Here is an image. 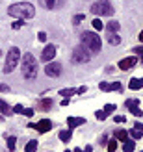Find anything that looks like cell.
I'll use <instances>...</instances> for the list:
<instances>
[{"mask_svg":"<svg viewBox=\"0 0 143 152\" xmlns=\"http://www.w3.org/2000/svg\"><path fill=\"white\" fill-rule=\"evenodd\" d=\"M65 0H39V4L45 7V10H58V7L63 6Z\"/></svg>","mask_w":143,"mask_h":152,"instance_id":"obj_12","label":"cell"},{"mask_svg":"<svg viewBox=\"0 0 143 152\" xmlns=\"http://www.w3.org/2000/svg\"><path fill=\"white\" fill-rule=\"evenodd\" d=\"M0 91H4V93H6V91H10V87H7L6 83H0Z\"/></svg>","mask_w":143,"mask_h":152,"instance_id":"obj_39","label":"cell"},{"mask_svg":"<svg viewBox=\"0 0 143 152\" xmlns=\"http://www.w3.org/2000/svg\"><path fill=\"white\" fill-rule=\"evenodd\" d=\"M104 113H106V115H110V113H114L115 111V104H106L104 106V110H102Z\"/></svg>","mask_w":143,"mask_h":152,"instance_id":"obj_25","label":"cell"},{"mask_svg":"<svg viewBox=\"0 0 143 152\" xmlns=\"http://www.w3.org/2000/svg\"><path fill=\"white\" fill-rule=\"evenodd\" d=\"M138 63V58H134V56H128V58H125V59H121L119 61V69H123V71H126V69H132L134 65Z\"/></svg>","mask_w":143,"mask_h":152,"instance_id":"obj_13","label":"cell"},{"mask_svg":"<svg viewBox=\"0 0 143 152\" xmlns=\"http://www.w3.org/2000/svg\"><path fill=\"white\" fill-rule=\"evenodd\" d=\"M7 15H11L15 19H32L35 15V7L30 4V2H19V4H11L7 7Z\"/></svg>","mask_w":143,"mask_h":152,"instance_id":"obj_1","label":"cell"},{"mask_svg":"<svg viewBox=\"0 0 143 152\" xmlns=\"http://www.w3.org/2000/svg\"><path fill=\"white\" fill-rule=\"evenodd\" d=\"M128 135H130V137H132V139H139V137H141V132H138V130H136V128H132V130L128 132Z\"/></svg>","mask_w":143,"mask_h":152,"instance_id":"obj_27","label":"cell"},{"mask_svg":"<svg viewBox=\"0 0 143 152\" xmlns=\"http://www.w3.org/2000/svg\"><path fill=\"white\" fill-rule=\"evenodd\" d=\"M86 123V119H82V117H67V124H69V130H73V128H76L80 124H84Z\"/></svg>","mask_w":143,"mask_h":152,"instance_id":"obj_14","label":"cell"},{"mask_svg":"<svg viewBox=\"0 0 143 152\" xmlns=\"http://www.w3.org/2000/svg\"><path fill=\"white\" fill-rule=\"evenodd\" d=\"M35 148H37V141H30L24 148V152H35Z\"/></svg>","mask_w":143,"mask_h":152,"instance_id":"obj_23","label":"cell"},{"mask_svg":"<svg viewBox=\"0 0 143 152\" xmlns=\"http://www.w3.org/2000/svg\"><path fill=\"white\" fill-rule=\"evenodd\" d=\"M91 150H93V147H86V150H84V152H91Z\"/></svg>","mask_w":143,"mask_h":152,"instance_id":"obj_41","label":"cell"},{"mask_svg":"<svg viewBox=\"0 0 143 152\" xmlns=\"http://www.w3.org/2000/svg\"><path fill=\"white\" fill-rule=\"evenodd\" d=\"M28 126H30V128H35V130H37V132H41V134H47V132L50 130V128H52V123H50L48 119H43V121H39L37 124L30 123Z\"/></svg>","mask_w":143,"mask_h":152,"instance_id":"obj_9","label":"cell"},{"mask_svg":"<svg viewBox=\"0 0 143 152\" xmlns=\"http://www.w3.org/2000/svg\"><path fill=\"white\" fill-rule=\"evenodd\" d=\"M21 26H22V20H21V19H19V20H15V22H13V30H19Z\"/></svg>","mask_w":143,"mask_h":152,"instance_id":"obj_36","label":"cell"},{"mask_svg":"<svg viewBox=\"0 0 143 152\" xmlns=\"http://www.w3.org/2000/svg\"><path fill=\"white\" fill-rule=\"evenodd\" d=\"M104 93H108V91H111V83H108V82H100V86H99Z\"/></svg>","mask_w":143,"mask_h":152,"instance_id":"obj_26","label":"cell"},{"mask_svg":"<svg viewBox=\"0 0 143 152\" xmlns=\"http://www.w3.org/2000/svg\"><path fill=\"white\" fill-rule=\"evenodd\" d=\"M119 28H121V26H119V22H117V20H110L108 24H106V30H108V32H111V34H117V32H119Z\"/></svg>","mask_w":143,"mask_h":152,"instance_id":"obj_17","label":"cell"},{"mask_svg":"<svg viewBox=\"0 0 143 152\" xmlns=\"http://www.w3.org/2000/svg\"><path fill=\"white\" fill-rule=\"evenodd\" d=\"M141 61H143V54H141Z\"/></svg>","mask_w":143,"mask_h":152,"instance_id":"obj_44","label":"cell"},{"mask_svg":"<svg viewBox=\"0 0 143 152\" xmlns=\"http://www.w3.org/2000/svg\"><path fill=\"white\" fill-rule=\"evenodd\" d=\"M71 137H73V132L71 130H62V132H59V139H62L63 143H69Z\"/></svg>","mask_w":143,"mask_h":152,"instance_id":"obj_20","label":"cell"},{"mask_svg":"<svg viewBox=\"0 0 143 152\" xmlns=\"http://www.w3.org/2000/svg\"><path fill=\"white\" fill-rule=\"evenodd\" d=\"M139 41H141V43H143V32H141V34H139Z\"/></svg>","mask_w":143,"mask_h":152,"instance_id":"obj_42","label":"cell"},{"mask_svg":"<svg viewBox=\"0 0 143 152\" xmlns=\"http://www.w3.org/2000/svg\"><path fill=\"white\" fill-rule=\"evenodd\" d=\"M106 148H108V152H115V150H117V143H115V139H111V141H108V145H106Z\"/></svg>","mask_w":143,"mask_h":152,"instance_id":"obj_24","label":"cell"},{"mask_svg":"<svg viewBox=\"0 0 143 152\" xmlns=\"http://www.w3.org/2000/svg\"><path fill=\"white\" fill-rule=\"evenodd\" d=\"M86 89L87 87H78V89H74V87H67V89H59V95H62L63 98H69V96H73V95H82V93H86Z\"/></svg>","mask_w":143,"mask_h":152,"instance_id":"obj_11","label":"cell"},{"mask_svg":"<svg viewBox=\"0 0 143 152\" xmlns=\"http://www.w3.org/2000/svg\"><path fill=\"white\" fill-rule=\"evenodd\" d=\"M19 59H21V52L17 47H11L7 50V56H6V63H4V72H11L15 67L19 65Z\"/></svg>","mask_w":143,"mask_h":152,"instance_id":"obj_4","label":"cell"},{"mask_svg":"<svg viewBox=\"0 0 143 152\" xmlns=\"http://www.w3.org/2000/svg\"><path fill=\"white\" fill-rule=\"evenodd\" d=\"M50 104H52L50 98L48 100H41V110H50Z\"/></svg>","mask_w":143,"mask_h":152,"instance_id":"obj_29","label":"cell"},{"mask_svg":"<svg viewBox=\"0 0 143 152\" xmlns=\"http://www.w3.org/2000/svg\"><path fill=\"white\" fill-rule=\"evenodd\" d=\"M45 74L50 76V78H58V76L62 74V65L58 61H48L47 67H45Z\"/></svg>","mask_w":143,"mask_h":152,"instance_id":"obj_7","label":"cell"},{"mask_svg":"<svg viewBox=\"0 0 143 152\" xmlns=\"http://www.w3.org/2000/svg\"><path fill=\"white\" fill-rule=\"evenodd\" d=\"M80 45L84 47L89 54H99L100 52V47H102V41H100V37L97 35L95 32H84L80 37Z\"/></svg>","mask_w":143,"mask_h":152,"instance_id":"obj_2","label":"cell"},{"mask_svg":"<svg viewBox=\"0 0 143 152\" xmlns=\"http://www.w3.org/2000/svg\"><path fill=\"white\" fill-rule=\"evenodd\" d=\"M95 117H97V119H99V121H104V119H106L108 115H106V113H104V111L100 110V111H97V113H95Z\"/></svg>","mask_w":143,"mask_h":152,"instance_id":"obj_30","label":"cell"},{"mask_svg":"<svg viewBox=\"0 0 143 152\" xmlns=\"http://www.w3.org/2000/svg\"><path fill=\"white\" fill-rule=\"evenodd\" d=\"M54 56H56V47L54 45H47V47L43 48V52H41V61L48 63V61L54 59Z\"/></svg>","mask_w":143,"mask_h":152,"instance_id":"obj_8","label":"cell"},{"mask_svg":"<svg viewBox=\"0 0 143 152\" xmlns=\"http://www.w3.org/2000/svg\"><path fill=\"white\" fill-rule=\"evenodd\" d=\"M128 87H130L132 91L141 89V87H143V80H141V78H132V80H130V83H128Z\"/></svg>","mask_w":143,"mask_h":152,"instance_id":"obj_15","label":"cell"},{"mask_svg":"<svg viewBox=\"0 0 143 152\" xmlns=\"http://www.w3.org/2000/svg\"><path fill=\"white\" fill-rule=\"evenodd\" d=\"M134 128H136L138 132H143V124L141 123H136V124H134Z\"/></svg>","mask_w":143,"mask_h":152,"instance_id":"obj_38","label":"cell"},{"mask_svg":"<svg viewBox=\"0 0 143 152\" xmlns=\"http://www.w3.org/2000/svg\"><path fill=\"white\" fill-rule=\"evenodd\" d=\"M134 147H136V145H134V139H132V141L126 139V141L123 143V150H125V152H132V150H134Z\"/></svg>","mask_w":143,"mask_h":152,"instance_id":"obj_22","label":"cell"},{"mask_svg":"<svg viewBox=\"0 0 143 152\" xmlns=\"http://www.w3.org/2000/svg\"><path fill=\"white\" fill-rule=\"evenodd\" d=\"M106 39H108L110 45H114V47H117V45L121 43V37H119L117 34H111V32H108V37H106Z\"/></svg>","mask_w":143,"mask_h":152,"instance_id":"obj_16","label":"cell"},{"mask_svg":"<svg viewBox=\"0 0 143 152\" xmlns=\"http://www.w3.org/2000/svg\"><path fill=\"white\" fill-rule=\"evenodd\" d=\"M21 71L22 74H24V78L26 80H32L37 76V61H35V58L32 54H24L21 59Z\"/></svg>","mask_w":143,"mask_h":152,"instance_id":"obj_3","label":"cell"},{"mask_svg":"<svg viewBox=\"0 0 143 152\" xmlns=\"http://www.w3.org/2000/svg\"><path fill=\"white\" fill-rule=\"evenodd\" d=\"M22 113H24L26 117H34V110L32 108H24V111H22Z\"/></svg>","mask_w":143,"mask_h":152,"instance_id":"obj_34","label":"cell"},{"mask_svg":"<svg viewBox=\"0 0 143 152\" xmlns=\"http://www.w3.org/2000/svg\"><path fill=\"white\" fill-rule=\"evenodd\" d=\"M89 59H91V54H89L82 45H78V47L73 50V61L74 63H87Z\"/></svg>","mask_w":143,"mask_h":152,"instance_id":"obj_6","label":"cell"},{"mask_svg":"<svg viewBox=\"0 0 143 152\" xmlns=\"http://www.w3.org/2000/svg\"><path fill=\"white\" fill-rule=\"evenodd\" d=\"M37 39H39L41 43H45V41H47V34H45V32H39V34H37Z\"/></svg>","mask_w":143,"mask_h":152,"instance_id":"obj_33","label":"cell"},{"mask_svg":"<svg viewBox=\"0 0 143 152\" xmlns=\"http://www.w3.org/2000/svg\"><path fill=\"white\" fill-rule=\"evenodd\" d=\"M82 20H84V15H82V13L74 15V19H73V22H74V24H78V22H82Z\"/></svg>","mask_w":143,"mask_h":152,"instance_id":"obj_31","label":"cell"},{"mask_svg":"<svg viewBox=\"0 0 143 152\" xmlns=\"http://www.w3.org/2000/svg\"><path fill=\"white\" fill-rule=\"evenodd\" d=\"M93 28H95V30H102V28H104L102 20H100V19H93Z\"/></svg>","mask_w":143,"mask_h":152,"instance_id":"obj_28","label":"cell"},{"mask_svg":"<svg viewBox=\"0 0 143 152\" xmlns=\"http://www.w3.org/2000/svg\"><path fill=\"white\" fill-rule=\"evenodd\" d=\"M125 106L130 110V113H132L134 117H141V115H143V111L139 110V102H138V100H134V98H128Z\"/></svg>","mask_w":143,"mask_h":152,"instance_id":"obj_10","label":"cell"},{"mask_svg":"<svg viewBox=\"0 0 143 152\" xmlns=\"http://www.w3.org/2000/svg\"><path fill=\"white\" fill-rule=\"evenodd\" d=\"M0 56H2V50H0Z\"/></svg>","mask_w":143,"mask_h":152,"instance_id":"obj_46","label":"cell"},{"mask_svg":"<svg viewBox=\"0 0 143 152\" xmlns=\"http://www.w3.org/2000/svg\"><path fill=\"white\" fill-rule=\"evenodd\" d=\"M63 152H71V150H63Z\"/></svg>","mask_w":143,"mask_h":152,"instance_id":"obj_45","label":"cell"},{"mask_svg":"<svg viewBox=\"0 0 143 152\" xmlns=\"http://www.w3.org/2000/svg\"><path fill=\"white\" fill-rule=\"evenodd\" d=\"M13 111H15V113H22V111H24V108H22L21 104H17V106L13 108Z\"/></svg>","mask_w":143,"mask_h":152,"instance_id":"obj_37","label":"cell"},{"mask_svg":"<svg viewBox=\"0 0 143 152\" xmlns=\"http://www.w3.org/2000/svg\"><path fill=\"white\" fill-rule=\"evenodd\" d=\"M0 113H2V115H10V113H13V110L7 106V102L2 100V98H0Z\"/></svg>","mask_w":143,"mask_h":152,"instance_id":"obj_18","label":"cell"},{"mask_svg":"<svg viewBox=\"0 0 143 152\" xmlns=\"http://www.w3.org/2000/svg\"><path fill=\"white\" fill-rule=\"evenodd\" d=\"M114 121H115V123H125L126 119H125V115H115V117H114Z\"/></svg>","mask_w":143,"mask_h":152,"instance_id":"obj_35","label":"cell"},{"mask_svg":"<svg viewBox=\"0 0 143 152\" xmlns=\"http://www.w3.org/2000/svg\"><path fill=\"white\" fill-rule=\"evenodd\" d=\"M0 121H2V115H0Z\"/></svg>","mask_w":143,"mask_h":152,"instance_id":"obj_47","label":"cell"},{"mask_svg":"<svg viewBox=\"0 0 143 152\" xmlns=\"http://www.w3.org/2000/svg\"><path fill=\"white\" fill-rule=\"evenodd\" d=\"M121 87H123V86H121V83H119V82H115V83H111V91H123Z\"/></svg>","mask_w":143,"mask_h":152,"instance_id":"obj_32","label":"cell"},{"mask_svg":"<svg viewBox=\"0 0 143 152\" xmlns=\"http://www.w3.org/2000/svg\"><path fill=\"white\" fill-rule=\"evenodd\" d=\"M74 152H84V150H80V148H74Z\"/></svg>","mask_w":143,"mask_h":152,"instance_id":"obj_43","label":"cell"},{"mask_svg":"<svg viewBox=\"0 0 143 152\" xmlns=\"http://www.w3.org/2000/svg\"><path fill=\"white\" fill-rule=\"evenodd\" d=\"M134 52H136V54H143V47H136V48H134Z\"/></svg>","mask_w":143,"mask_h":152,"instance_id":"obj_40","label":"cell"},{"mask_svg":"<svg viewBox=\"0 0 143 152\" xmlns=\"http://www.w3.org/2000/svg\"><path fill=\"white\" fill-rule=\"evenodd\" d=\"M91 13L93 15H114V6H111L108 0H97L91 6Z\"/></svg>","mask_w":143,"mask_h":152,"instance_id":"obj_5","label":"cell"},{"mask_svg":"<svg viewBox=\"0 0 143 152\" xmlns=\"http://www.w3.org/2000/svg\"><path fill=\"white\" fill-rule=\"evenodd\" d=\"M15 143H17V137H15V135L7 137V152H13L15 150Z\"/></svg>","mask_w":143,"mask_h":152,"instance_id":"obj_21","label":"cell"},{"mask_svg":"<svg viewBox=\"0 0 143 152\" xmlns=\"http://www.w3.org/2000/svg\"><path fill=\"white\" fill-rule=\"evenodd\" d=\"M114 134H115V139L117 141H123L125 143L126 139H128V132H126V130H115Z\"/></svg>","mask_w":143,"mask_h":152,"instance_id":"obj_19","label":"cell"}]
</instances>
